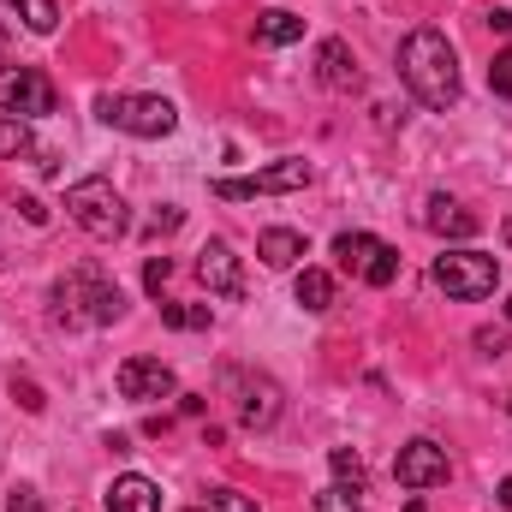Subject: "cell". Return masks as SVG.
<instances>
[{
    "mask_svg": "<svg viewBox=\"0 0 512 512\" xmlns=\"http://www.w3.org/2000/svg\"><path fill=\"white\" fill-rule=\"evenodd\" d=\"M66 215H72V227H84V233L102 239V245H114V239L131 233L126 197L114 191V179H78V185L66 191Z\"/></svg>",
    "mask_w": 512,
    "mask_h": 512,
    "instance_id": "obj_3",
    "label": "cell"
},
{
    "mask_svg": "<svg viewBox=\"0 0 512 512\" xmlns=\"http://www.w3.org/2000/svg\"><path fill=\"white\" fill-rule=\"evenodd\" d=\"M256 256L268 262V268H298L310 245H304V233H292V227H262L256 233Z\"/></svg>",
    "mask_w": 512,
    "mask_h": 512,
    "instance_id": "obj_15",
    "label": "cell"
},
{
    "mask_svg": "<svg viewBox=\"0 0 512 512\" xmlns=\"http://www.w3.org/2000/svg\"><path fill=\"white\" fill-rule=\"evenodd\" d=\"M507 322H512V292H507Z\"/></svg>",
    "mask_w": 512,
    "mask_h": 512,
    "instance_id": "obj_33",
    "label": "cell"
},
{
    "mask_svg": "<svg viewBox=\"0 0 512 512\" xmlns=\"http://www.w3.org/2000/svg\"><path fill=\"white\" fill-rule=\"evenodd\" d=\"M477 352H483V358H507L512 340L501 334V328H477Z\"/></svg>",
    "mask_w": 512,
    "mask_h": 512,
    "instance_id": "obj_27",
    "label": "cell"
},
{
    "mask_svg": "<svg viewBox=\"0 0 512 512\" xmlns=\"http://www.w3.org/2000/svg\"><path fill=\"white\" fill-rule=\"evenodd\" d=\"M489 90L512 102V48H501V54H495V66H489Z\"/></svg>",
    "mask_w": 512,
    "mask_h": 512,
    "instance_id": "obj_25",
    "label": "cell"
},
{
    "mask_svg": "<svg viewBox=\"0 0 512 512\" xmlns=\"http://www.w3.org/2000/svg\"><path fill=\"white\" fill-rule=\"evenodd\" d=\"M18 12H24V30H36V36H54V24H60L54 0H18Z\"/></svg>",
    "mask_w": 512,
    "mask_h": 512,
    "instance_id": "obj_22",
    "label": "cell"
},
{
    "mask_svg": "<svg viewBox=\"0 0 512 512\" xmlns=\"http://www.w3.org/2000/svg\"><path fill=\"white\" fill-rule=\"evenodd\" d=\"M328 465H334V483H340V489L364 495V483H370V477H364V459H358L352 447H334V453H328Z\"/></svg>",
    "mask_w": 512,
    "mask_h": 512,
    "instance_id": "obj_20",
    "label": "cell"
},
{
    "mask_svg": "<svg viewBox=\"0 0 512 512\" xmlns=\"http://www.w3.org/2000/svg\"><path fill=\"white\" fill-rule=\"evenodd\" d=\"M310 185V161H268L256 173H239V179H215L209 191L221 203H251V197H286V191H304Z\"/></svg>",
    "mask_w": 512,
    "mask_h": 512,
    "instance_id": "obj_7",
    "label": "cell"
},
{
    "mask_svg": "<svg viewBox=\"0 0 512 512\" xmlns=\"http://www.w3.org/2000/svg\"><path fill=\"white\" fill-rule=\"evenodd\" d=\"M405 512H423V501H405Z\"/></svg>",
    "mask_w": 512,
    "mask_h": 512,
    "instance_id": "obj_32",
    "label": "cell"
},
{
    "mask_svg": "<svg viewBox=\"0 0 512 512\" xmlns=\"http://www.w3.org/2000/svg\"><path fill=\"white\" fill-rule=\"evenodd\" d=\"M12 393H24V411H42V393H36V387H30V382H24V387L12 382Z\"/></svg>",
    "mask_w": 512,
    "mask_h": 512,
    "instance_id": "obj_29",
    "label": "cell"
},
{
    "mask_svg": "<svg viewBox=\"0 0 512 512\" xmlns=\"http://www.w3.org/2000/svg\"><path fill=\"white\" fill-rule=\"evenodd\" d=\"M221 387H227V399H233V411H239V423L245 429H274L280 423V382L274 376H262V370H245V364H233V370H221Z\"/></svg>",
    "mask_w": 512,
    "mask_h": 512,
    "instance_id": "obj_6",
    "label": "cell"
},
{
    "mask_svg": "<svg viewBox=\"0 0 512 512\" xmlns=\"http://www.w3.org/2000/svg\"><path fill=\"white\" fill-rule=\"evenodd\" d=\"M60 108V90L48 72L36 66H0V114H18V120H48Z\"/></svg>",
    "mask_w": 512,
    "mask_h": 512,
    "instance_id": "obj_8",
    "label": "cell"
},
{
    "mask_svg": "<svg viewBox=\"0 0 512 512\" xmlns=\"http://www.w3.org/2000/svg\"><path fill=\"white\" fill-rule=\"evenodd\" d=\"M435 286L447 292V298H465V304H477V298H489L495 292V280H501V256H489V251H441L435 256Z\"/></svg>",
    "mask_w": 512,
    "mask_h": 512,
    "instance_id": "obj_5",
    "label": "cell"
},
{
    "mask_svg": "<svg viewBox=\"0 0 512 512\" xmlns=\"http://www.w3.org/2000/svg\"><path fill=\"white\" fill-rule=\"evenodd\" d=\"M423 227H429L435 239H471V233H477L483 221H477L471 209H459V203H453L447 191H435V197L423 203Z\"/></svg>",
    "mask_w": 512,
    "mask_h": 512,
    "instance_id": "obj_14",
    "label": "cell"
},
{
    "mask_svg": "<svg viewBox=\"0 0 512 512\" xmlns=\"http://www.w3.org/2000/svg\"><path fill=\"white\" fill-rule=\"evenodd\" d=\"M161 322H167V328H185V334H191V328H209L215 316H209V304H161Z\"/></svg>",
    "mask_w": 512,
    "mask_h": 512,
    "instance_id": "obj_21",
    "label": "cell"
},
{
    "mask_svg": "<svg viewBox=\"0 0 512 512\" xmlns=\"http://www.w3.org/2000/svg\"><path fill=\"white\" fill-rule=\"evenodd\" d=\"M114 382H120V393H126L131 405H155V399H173V393H179L173 370H167L161 358H126Z\"/></svg>",
    "mask_w": 512,
    "mask_h": 512,
    "instance_id": "obj_11",
    "label": "cell"
},
{
    "mask_svg": "<svg viewBox=\"0 0 512 512\" xmlns=\"http://www.w3.org/2000/svg\"><path fill=\"white\" fill-rule=\"evenodd\" d=\"M6 512H48V507H42V495H36L30 483H18V489H12V501H6Z\"/></svg>",
    "mask_w": 512,
    "mask_h": 512,
    "instance_id": "obj_28",
    "label": "cell"
},
{
    "mask_svg": "<svg viewBox=\"0 0 512 512\" xmlns=\"http://www.w3.org/2000/svg\"><path fill=\"white\" fill-rule=\"evenodd\" d=\"M298 36H304V18H298V12H286V6L256 12V42H262V48H286V42H298Z\"/></svg>",
    "mask_w": 512,
    "mask_h": 512,
    "instance_id": "obj_17",
    "label": "cell"
},
{
    "mask_svg": "<svg viewBox=\"0 0 512 512\" xmlns=\"http://www.w3.org/2000/svg\"><path fill=\"white\" fill-rule=\"evenodd\" d=\"M54 304H60V322H90V328H108L126 316V292L120 280H108L96 262L72 268L60 286H54Z\"/></svg>",
    "mask_w": 512,
    "mask_h": 512,
    "instance_id": "obj_2",
    "label": "cell"
},
{
    "mask_svg": "<svg viewBox=\"0 0 512 512\" xmlns=\"http://www.w3.org/2000/svg\"><path fill=\"white\" fill-rule=\"evenodd\" d=\"M108 512H161V489H155L149 477L126 471V477L108 483Z\"/></svg>",
    "mask_w": 512,
    "mask_h": 512,
    "instance_id": "obj_16",
    "label": "cell"
},
{
    "mask_svg": "<svg viewBox=\"0 0 512 512\" xmlns=\"http://www.w3.org/2000/svg\"><path fill=\"white\" fill-rule=\"evenodd\" d=\"M96 120L126 131V137L155 143V137H173L179 131V108L167 96H96Z\"/></svg>",
    "mask_w": 512,
    "mask_h": 512,
    "instance_id": "obj_4",
    "label": "cell"
},
{
    "mask_svg": "<svg viewBox=\"0 0 512 512\" xmlns=\"http://www.w3.org/2000/svg\"><path fill=\"white\" fill-rule=\"evenodd\" d=\"M334 256H340V268L352 274V280H364V286H393L399 280V251L376 239V233H340L334 239Z\"/></svg>",
    "mask_w": 512,
    "mask_h": 512,
    "instance_id": "obj_9",
    "label": "cell"
},
{
    "mask_svg": "<svg viewBox=\"0 0 512 512\" xmlns=\"http://www.w3.org/2000/svg\"><path fill=\"white\" fill-rule=\"evenodd\" d=\"M6 48H12V36H6V24H0V54H6Z\"/></svg>",
    "mask_w": 512,
    "mask_h": 512,
    "instance_id": "obj_31",
    "label": "cell"
},
{
    "mask_svg": "<svg viewBox=\"0 0 512 512\" xmlns=\"http://www.w3.org/2000/svg\"><path fill=\"white\" fill-rule=\"evenodd\" d=\"M447 447H435L429 435H417V441H405L399 453H393V477H399V489H435V483H447Z\"/></svg>",
    "mask_w": 512,
    "mask_h": 512,
    "instance_id": "obj_10",
    "label": "cell"
},
{
    "mask_svg": "<svg viewBox=\"0 0 512 512\" xmlns=\"http://www.w3.org/2000/svg\"><path fill=\"white\" fill-rule=\"evenodd\" d=\"M292 292H298V304H304L310 316H322V310H334V274H328V268H304Z\"/></svg>",
    "mask_w": 512,
    "mask_h": 512,
    "instance_id": "obj_18",
    "label": "cell"
},
{
    "mask_svg": "<svg viewBox=\"0 0 512 512\" xmlns=\"http://www.w3.org/2000/svg\"><path fill=\"white\" fill-rule=\"evenodd\" d=\"M209 512H262V507L239 489H209Z\"/></svg>",
    "mask_w": 512,
    "mask_h": 512,
    "instance_id": "obj_24",
    "label": "cell"
},
{
    "mask_svg": "<svg viewBox=\"0 0 512 512\" xmlns=\"http://www.w3.org/2000/svg\"><path fill=\"white\" fill-rule=\"evenodd\" d=\"M501 507L512 512V477H507V483H501Z\"/></svg>",
    "mask_w": 512,
    "mask_h": 512,
    "instance_id": "obj_30",
    "label": "cell"
},
{
    "mask_svg": "<svg viewBox=\"0 0 512 512\" xmlns=\"http://www.w3.org/2000/svg\"><path fill=\"white\" fill-rule=\"evenodd\" d=\"M0 155H42V149H36V137H30V120L0 114Z\"/></svg>",
    "mask_w": 512,
    "mask_h": 512,
    "instance_id": "obj_19",
    "label": "cell"
},
{
    "mask_svg": "<svg viewBox=\"0 0 512 512\" xmlns=\"http://www.w3.org/2000/svg\"><path fill=\"white\" fill-rule=\"evenodd\" d=\"M507 411H512V399H507Z\"/></svg>",
    "mask_w": 512,
    "mask_h": 512,
    "instance_id": "obj_34",
    "label": "cell"
},
{
    "mask_svg": "<svg viewBox=\"0 0 512 512\" xmlns=\"http://www.w3.org/2000/svg\"><path fill=\"white\" fill-rule=\"evenodd\" d=\"M310 512H364V507H358V495H352V489H340V483H334V489H322V495L310 501Z\"/></svg>",
    "mask_w": 512,
    "mask_h": 512,
    "instance_id": "obj_23",
    "label": "cell"
},
{
    "mask_svg": "<svg viewBox=\"0 0 512 512\" xmlns=\"http://www.w3.org/2000/svg\"><path fill=\"white\" fill-rule=\"evenodd\" d=\"M197 274H203V286H209L215 298H227V304L245 298V268H239V256H233L227 239H209V245L197 251Z\"/></svg>",
    "mask_w": 512,
    "mask_h": 512,
    "instance_id": "obj_12",
    "label": "cell"
},
{
    "mask_svg": "<svg viewBox=\"0 0 512 512\" xmlns=\"http://www.w3.org/2000/svg\"><path fill=\"white\" fill-rule=\"evenodd\" d=\"M399 84L429 108V114H447V108H459V54H453V42L441 36V30H411L405 42H399Z\"/></svg>",
    "mask_w": 512,
    "mask_h": 512,
    "instance_id": "obj_1",
    "label": "cell"
},
{
    "mask_svg": "<svg viewBox=\"0 0 512 512\" xmlns=\"http://www.w3.org/2000/svg\"><path fill=\"white\" fill-rule=\"evenodd\" d=\"M167 274H173V262H167V256H149V262H143V286H149V298H161Z\"/></svg>",
    "mask_w": 512,
    "mask_h": 512,
    "instance_id": "obj_26",
    "label": "cell"
},
{
    "mask_svg": "<svg viewBox=\"0 0 512 512\" xmlns=\"http://www.w3.org/2000/svg\"><path fill=\"white\" fill-rule=\"evenodd\" d=\"M316 78H322L328 90H340V96H352V90L364 84L358 54H352V42H346V36H328V42L316 48Z\"/></svg>",
    "mask_w": 512,
    "mask_h": 512,
    "instance_id": "obj_13",
    "label": "cell"
}]
</instances>
